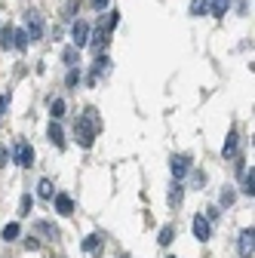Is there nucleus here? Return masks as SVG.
<instances>
[{
	"label": "nucleus",
	"mask_w": 255,
	"mask_h": 258,
	"mask_svg": "<svg viewBox=\"0 0 255 258\" xmlns=\"http://www.w3.org/2000/svg\"><path fill=\"white\" fill-rule=\"evenodd\" d=\"M99 133H102V117H99V111L86 108L77 117V123H74V139H77V145L80 148H92V142H95V136H99Z\"/></svg>",
	"instance_id": "obj_1"
},
{
	"label": "nucleus",
	"mask_w": 255,
	"mask_h": 258,
	"mask_svg": "<svg viewBox=\"0 0 255 258\" xmlns=\"http://www.w3.org/2000/svg\"><path fill=\"white\" fill-rule=\"evenodd\" d=\"M169 169H172L175 181H181V178L190 172V157H187V154H172V160H169Z\"/></svg>",
	"instance_id": "obj_2"
},
{
	"label": "nucleus",
	"mask_w": 255,
	"mask_h": 258,
	"mask_svg": "<svg viewBox=\"0 0 255 258\" xmlns=\"http://www.w3.org/2000/svg\"><path fill=\"white\" fill-rule=\"evenodd\" d=\"M25 34H28V43H34V40H40V37H43V22H40V13H34V10L28 13V31H25Z\"/></svg>",
	"instance_id": "obj_3"
},
{
	"label": "nucleus",
	"mask_w": 255,
	"mask_h": 258,
	"mask_svg": "<svg viewBox=\"0 0 255 258\" xmlns=\"http://www.w3.org/2000/svg\"><path fill=\"white\" fill-rule=\"evenodd\" d=\"M194 237H197L200 243H206V240L212 237V221H209L206 215H197V218H194Z\"/></svg>",
	"instance_id": "obj_4"
},
{
	"label": "nucleus",
	"mask_w": 255,
	"mask_h": 258,
	"mask_svg": "<svg viewBox=\"0 0 255 258\" xmlns=\"http://www.w3.org/2000/svg\"><path fill=\"white\" fill-rule=\"evenodd\" d=\"M13 157H16V163H19V166H34V148L25 145V142L16 148V154H13Z\"/></svg>",
	"instance_id": "obj_5"
},
{
	"label": "nucleus",
	"mask_w": 255,
	"mask_h": 258,
	"mask_svg": "<svg viewBox=\"0 0 255 258\" xmlns=\"http://www.w3.org/2000/svg\"><path fill=\"white\" fill-rule=\"evenodd\" d=\"M71 34H74V46H77V49L86 46V43H89V25H86V22H74V31H71Z\"/></svg>",
	"instance_id": "obj_6"
},
{
	"label": "nucleus",
	"mask_w": 255,
	"mask_h": 258,
	"mask_svg": "<svg viewBox=\"0 0 255 258\" xmlns=\"http://www.w3.org/2000/svg\"><path fill=\"white\" fill-rule=\"evenodd\" d=\"M252 246H255V231L246 228V231L240 234V255H243V258H252Z\"/></svg>",
	"instance_id": "obj_7"
},
{
	"label": "nucleus",
	"mask_w": 255,
	"mask_h": 258,
	"mask_svg": "<svg viewBox=\"0 0 255 258\" xmlns=\"http://www.w3.org/2000/svg\"><path fill=\"white\" fill-rule=\"evenodd\" d=\"M46 136H49V142H52V145H55L58 151L65 148V133H61V126H58V120H52V123H49V133H46Z\"/></svg>",
	"instance_id": "obj_8"
},
{
	"label": "nucleus",
	"mask_w": 255,
	"mask_h": 258,
	"mask_svg": "<svg viewBox=\"0 0 255 258\" xmlns=\"http://www.w3.org/2000/svg\"><path fill=\"white\" fill-rule=\"evenodd\" d=\"M55 212L58 215H71L74 212V200L68 197V194H58V197H55Z\"/></svg>",
	"instance_id": "obj_9"
},
{
	"label": "nucleus",
	"mask_w": 255,
	"mask_h": 258,
	"mask_svg": "<svg viewBox=\"0 0 255 258\" xmlns=\"http://www.w3.org/2000/svg\"><path fill=\"white\" fill-rule=\"evenodd\" d=\"M240 178H243V194H246V197H252V194H255V172H252V166H249V172L243 169Z\"/></svg>",
	"instance_id": "obj_10"
},
{
	"label": "nucleus",
	"mask_w": 255,
	"mask_h": 258,
	"mask_svg": "<svg viewBox=\"0 0 255 258\" xmlns=\"http://www.w3.org/2000/svg\"><path fill=\"white\" fill-rule=\"evenodd\" d=\"M181 197H184V184L181 181H172V190H169V206H181Z\"/></svg>",
	"instance_id": "obj_11"
},
{
	"label": "nucleus",
	"mask_w": 255,
	"mask_h": 258,
	"mask_svg": "<svg viewBox=\"0 0 255 258\" xmlns=\"http://www.w3.org/2000/svg\"><path fill=\"white\" fill-rule=\"evenodd\" d=\"M237 148H240V139H237V133H231L225 148H221V154H225V157H237Z\"/></svg>",
	"instance_id": "obj_12"
},
{
	"label": "nucleus",
	"mask_w": 255,
	"mask_h": 258,
	"mask_svg": "<svg viewBox=\"0 0 255 258\" xmlns=\"http://www.w3.org/2000/svg\"><path fill=\"white\" fill-rule=\"evenodd\" d=\"M19 234H22L19 221H10L7 228H4V243H13V240H19Z\"/></svg>",
	"instance_id": "obj_13"
},
{
	"label": "nucleus",
	"mask_w": 255,
	"mask_h": 258,
	"mask_svg": "<svg viewBox=\"0 0 255 258\" xmlns=\"http://www.w3.org/2000/svg\"><path fill=\"white\" fill-rule=\"evenodd\" d=\"M172 237H175V228H172V224H163V228H160V237H157V243H160V246H169Z\"/></svg>",
	"instance_id": "obj_14"
},
{
	"label": "nucleus",
	"mask_w": 255,
	"mask_h": 258,
	"mask_svg": "<svg viewBox=\"0 0 255 258\" xmlns=\"http://www.w3.org/2000/svg\"><path fill=\"white\" fill-rule=\"evenodd\" d=\"M99 246H102V237L99 234H89L83 240V252H99Z\"/></svg>",
	"instance_id": "obj_15"
},
{
	"label": "nucleus",
	"mask_w": 255,
	"mask_h": 258,
	"mask_svg": "<svg viewBox=\"0 0 255 258\" xmlns=\"http://www.w3.org/2000/svg\"><path fill=\"white\" fill-rule=\"evenodd\" d=\"M228 7H231V0H212V4H209V10H212V16H225L228 13Z\"/></svg>",
	"instance_id": "obj_16"
},
{
	"label": "nucleus",
	"mask_w": 255,
	"mask_h": 258,
	"mask_svg": "<svg viewBox=\"0 0 255 258\" xmlns=\"http://www.w3.org/2000/svg\"><path fill=\"white\" fill-rule=\"evenodd\" d=\"M49 111H52V120H61V117H65V99H52Z\"/></svg>",
	"instance_id": "obj_17"
},
{
	"label": "nucleus",
	"mask_w": 255,
	"mask_h": 258,
	"mask_svg": "<svg viewBox=\"0 0 255 258\" xmlns=\"http://www.w3.org/2000/svg\"><path fill=\"white\" fill-rule=\"evenodd\" d=\"M37 231H40V234H43L46 240H55V237H58V231L52 228V224H49V221H37Z\"/></svg>",
	"instance_id": "obj_18"
},
{
	"label": "nucleus",
	"mask_w": 255,
	"mask_h": 258,
	"mask_svg": "<svg viewBox=\"0 0 255 258\" xmlns=\"http://www.w3.org/2000/svg\"><path fill=\"white\" fill-rule=\"evenodd\" d=\"M105 68H108V55H102V52H99V58H95V68H92L89 80H95V77H99V74H102Z\"/></svg>",
	"instance_id": "obj_19"
},
{
	"label": "nucleus",
	"mask_w": 255,
	"mask_h": 258,
	"mask_svg": "<svg viewBox=\"0 0 255 258\" xmlns=\"http://www.w3.org/2000/svg\"><path fill=\"white\" fill-rule=\"evenodd\" d=\"M13 46L16 49H28V34L19 28V31H13Z\"/></svg>",
	"instance_id": "obj_20"
},
{
	"label": "nucleus",
	"mask_w": 255,
	"mask_h": 258,
	"mask_svg": "<svg viewBox=\"0 0 255 258\" xmlns=\"http://www.w3.org/2000/svg\"><path fill=\"white\" fill-rule=\"evenodd\" d=\"M37 194H40L43 200H49V197H52V181H49V178H40V184H37Z\"/></svg>",
	"instance_id": "obj_21"
},
{
	"label": "nucleus",
	"mask_w": 255,
	"mask_h": 258,
	"mask_svg": "<svg viewBox=\"0 0 255 258\" xmlns=\"http://www.w3.org/2000/svg\"><path fill=\"white\" fill-rule=\"evenodd\" d=\"M61 58H65V64H71V68H74V61H77V46L65 49V55H61Z\"/></svg>",
	"instance_id": "obj_22"
},
{
	"label": "nucleus",
	"mask_w": 255,
	"mask_h": 258,
	"mask_svg": "<svg viewBox=\"0 0 255 258\" xmlns=\"http://www.w3.org/2000/svg\"><path fill=\"white\" fill-rule=\"evenodd\" d=\"M190 13H194V16H203V13H206V0H194V4H190Z\"/></svg>",
	"instance_id": "obj_23"
},
{
	"label": "nucleus",
	"mask_w": 255,
	"mask_h": 258,
	"mask_svg": "<svg viewBox=\"0 0 255 258\" xmlns=\"http://www.w3.org/2000/svg\"><path fill=\"white\" fill-rule=\"evenodd\" d=\"M65 83H68V86H77V83H80V71H77V68H71V71H68V77H65Z\"/></svg>",
	"instance_id": "obj_24"
},
{
	"label": "nucleus",
	"mask_w": 255,
	"mask_h": 258,
	"mask_svg": "<svg viewBox=\"0 0 255 258\" xmlns=\"http://www.w3.org/2000/svg\"><path fill=\"white\" fill-rule=\"evenodd\" d=\"M31 206H34V197H31V194H25V197H22V215H28Z\"/></svg>",
	"instance_id": "obj_25"
},
{
	"label": "nucleus",
	"mask_w": 255,
	"mask_h": 258,
	"mask_svg": "<svg viewBox=\"0 0 255 258\" xmlns=\"http://www.w3.org/2000/svg\"><path fill=\"white\" fill-rule=\"evenodd\" d=\"M0 43H4V49H10L13 46V31H4V34H0Z\"/></svg>",
	"instance_id": "obj_26"
},
{
	"label": "nucleus",
	"mask_w": 255,
	"mask_h": 258,
	"mask_svg": "<svg viewBox=\"0 0 255 258\" xmlns=\"http://www.w3.org/2000/svg\"><path fill=\"white\" fill-rule=\"evenodd\" d=\"M7 108H10V95H0V117L7 114Z\"/></svg>",
	"instance_id": "obj_27"
},
{
	"label": "nucleus",
	"mask_w": 255,
	"mask_h": 258,
	"mask_svg": "<svg viewBox=\"0 0 255 258\" xmlns=\"http://www.w3.org/2000/svg\"><path fill=\"white\" fill-rule=\"evenodd\" d=\"M231 203H234V194L225 190V194H221V206H231Z\"/></svg>",
	"instance_id": "obj_28"
},
{
	"label": "nucleus",
	"mask_w": 255,
	"mask_h": 258,
	"mask_svg": "<svg viewBox=\"0 0 255 258\" xmlns=\"http://www.w3.org/2000/svg\"><path fill=\"white\" fill-rule=\"evenodd\" d=\"M7 160H10V151H7V148H0V169L7 166Z\"/></svg>",
	"instance_id": "obj_29"
},
{
	"label": "nucleus",
	"mask_w": 255,
	"mask_h": 258,
	"mask_svg": "<svg viewBox=\"0 0 255 258\" xmlns=\"http://www.w3.org/2000/svg\"><path fill=\"white\" fill-rule=\"evenodd\" d=\"M203 181H206V175H203V172H194V184H197V187H200V184H203Z\"/></svg>",
	"instance_id": "obj_30"
},
{
	"label": "nucleus",
	"mask_w": 255,
	"mask_h": 258,
	"mask_svg": "<svg viewBox=\"0 0 255 258\" xmlns=\"http://www.w3.org/2000/svg\"><path fill=\"white\" fill-rule=\"evenodd\" d=\"M92 4L99 7V10H105V7H108V0H92Z\"/></svg>",
	"instance_id": "obj_31"
},
{
	"label": "nucleus",
	"mask_w": 255,
	"mask_h": 258,
	"mask_svg": "<svg viewBox=\"0 0 255 258\" xmlns=\"http://www.w3.org/2000/svg\"><path fill=\"white\" fill-rule=\"evenodd\" d=\"M120 258H130V255H120Z\"/></svg>",
	"instance_id": "obj_32"
},
{
	"label": "nucleus",
	"mask_w": 255,
	"mask_h": 258,
	"mask_svg": "<svg viewBox=\"0 0 255 258\" xmlns=\"http://www.w3.org/2000/svg\"><path fill=\"white\" fill-rule=\"evenodd\" d=\"M169 258H175V255H169Z\"/></svg>",
	"instance_id": "obj_33"
}]
</instances>
